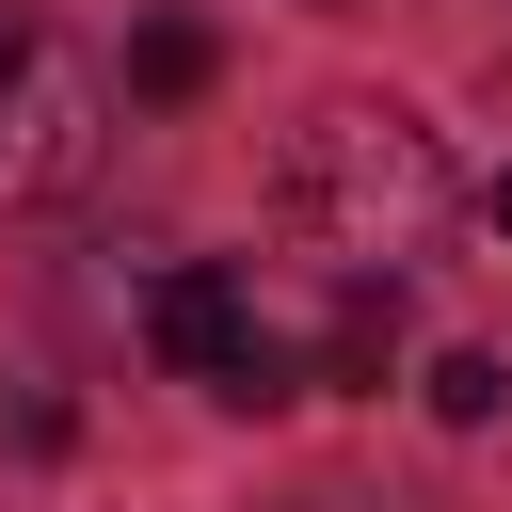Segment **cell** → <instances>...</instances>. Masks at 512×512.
Here are the masks:
<instances>
[{
	"instance_id": "1",
	"label": "cell",
	"mask_w": 512,
	"mask_h": 512,
	"mask_svg": "<svg viewBox=\"0 0 512 512\" xmlns=\"http://www.w3.org/2000/svg\"><path fill=\"white\" fill-rule=\"evenodd\" d=\"M288 240L304 256H336L352 288H400V256H432V224H448V144L400 112V96H320L304 128H288Z\"/></svg>"
},
{
	"instance_id": "2",
	"label": "cell",
	"mask_w": 512,
	"mask_h": 512,
	"mask_svg": "<svg viewBox=\"0 0 512 512\" xmlns=\"http://www.w3.org/2000/svg\"><path fill=\"white\" fill-rule=\"evenodd\" d=\"M112 160V64L64 16H0V208H64Z\"/></svg>"
},
{
	"instance_id": "3",
	"label": "cell",
	"mask_w": 512,
	"mask_h": 512,
	"mask_svg": "<svg viewBox=\"0 0 512 512\" xmlns=\"http://www.w3.org/2000/svg\"><path fill=\"white\" fill-rule=\"evenodd\" d=\"M144 336H160V368H192L208 400H288V336L256 320L240 272H160V288H144Z\"/></svg>"
},
{
	"instance_id": "4",
	"label": "cell",
	"mask_w": 512,
	"mask_h": 512,
	"mask_svg": "<svg viewBox=\"0 0 512 512\" xmlns=\"http://www.w3.org/2000/svg\"><path fill=\"white\" fill-rule=\"evenodd\" d=\"M208 80H224V32H208V16H144V32H128V96H144V112H176V96H208Z\"/></svg>"
},
{
	"instance_id": "5",
	"label": "cell",
	"mask_w": 512,
	"mask_h": 512,
	"mask_svg": "<svg viewBox=\"0 0 512 512\" xmlns=\"http://www.w3.org/2000/svg\"><path fill=\"white\" fill-rule=\"evenodd\" d=\"M384 352H400V288H352V304H336V336H320V368H336V384H368Z\"/></svg>"
},
{
	"instance_id": "6",
	"label": "cell",
	"mask_w": 512,
	"mask_h": 512,
	"mask_svg": "<svg viewBox=\"0 0 512 512\" xmlns=\"http://www.w3.org/2000/svg\"><path fill=\"white\" fill-rule=\"evenodd\" d=\"M496 400H512V368H496V352H448V368H432V416H448V432H480Z\"/></svg>"
},
{
	"instance_id": "7",
	"label": "cell",
	"mask_w": 512,
	"mask_h": 512,
	"mask_svg": "<svg viewBox=\"0 0 512 512\" xmlns=\"http://www.w3.org/2000/svg\"><path fill=\"white\" fill-rule=\"evenodd\" d=\"M0 448H64V400H48V384H32V368H16V384H0Z\"/></svg>"
},
{
	"instance_id": "8",
	"label": "cell",
	"mask_w": 512,
	"mask_h": 512,
	"mask_svg": "<svg viewBox=\"0 0 512 512\" xmlns=\"http://www.w3.org/2000/svg\"><path fill=\"white\" fill-rule=\"evenodd\" d=\"M496 224H512V176H496Z\"/></svg>"
}]
</instances>
